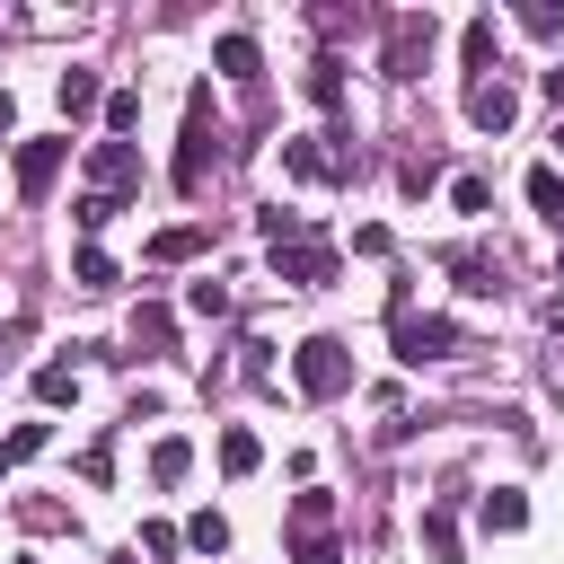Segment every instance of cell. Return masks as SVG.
Wrapping results in <instances>:
<instances>
[{
    "mask_svg": "<svg viewBox=\"0 0 564 564\" xmlns=\"http://www.w3.org/2000/svg\"><path fill=\"white\" fill-rule=\"evenodd\" d=\"M432 35H441V18L432 9H397L388 18V79H423V62H432Z\"/></svg>",
    "mask_w": 564,
    "mask_h": 564,
    "instance_id": "obj_4",
    "label": "cell"
},
{
    "mask_svg": "<svg viewBox=\"0 0 564 564\" xmlns=\"http://www.w3.org/2000/svg\"><path fill=\"white\" fill-rule=\"evenodd\" d=\"M529 203H538V220L564 229V176H555V167H529Z\"/></svg>",
    "mask_w": 564,
    "mask_h": 564,
    "instance_id": "obj_23",
    "label": "cell"
},
{
    "mask_svg": "<svg viewBox=\"0 0 564 564\" xmlns=\"http://www.w3.org/2000/svg\"><path fill=\"white\" fill-rule=\"evenodd\" d=\"M238 370H247L256 388H273V344H264V335H247V361H238Z\"/></svg>",
    "mask_w": 564,
    "mask_h": 564,
    "instance_id": "obj_33",
    "label": "cell"
},
{
    "mask_svg": "<svg viewBox=\"0 0 564 564\" xmlns=\"http://www.w3.org/2000/svg\"><path fill=\"white\" fill-rule=\"evenodd\" d=\"M132 344H150V352H176V317H167V308H141V317H132Z\"/></svg>",
    "mask_w": 564,
    "mask_h": 564,
    "instance_id": "obj_25",
    "label": "cell"
},
{
    "mask_svg": "<svg viewBox=\"0 0 564 564\" xmlns=\"http://www.w3.org/2000/svg\"><path fill=\"white\" fill-rule=\"evenodd\" d=\"M132 123H141V88H115L106 97V132H132Z\"/></svg>",
    "mask_w": 564,
    "mask_h": 564,
    "instance_id": "obj_31",
    "label": "cell"
},
{
    "mask_svg": "<svg viewBox=\"0 0 564 564\" xmlns=\"http://www.w3.org/2000/svg\"><path fill=\"white\" fill-rule=\"evenodd\" d=\"M546 379H555V388H564V352H555V361H546Z\"/></svg>",
    "mask_w": 564,
    "mask_h": 564,
    "instance_id": "obj_38",
    "label": "cell"
},
{
    "mask_svg": "<svg viewBox=\"0 0 564 564\" xmlns=\"http://www.w3.org/2000/svg\"><path fill=\"white\" fill-rule=\"evenodd\" d=\"M388 344H397V361H405V370H423V361H449V352H467V335H458L449 317H423V308H405V291L388 300Z\"/></svg>",
    "mask_w": 564,
    "mask_h": 564,
    "instance_id": "obj_1",
    "label": "cell"
},
{
    "mask_svg": "<svg viewBox=\"0 0 564 564\" xmlns=\"http://www.w3.org/2000/svg\"><path fill=\"white\" fill-rule=\"evenodd\" d=\"M546 97H555V106H564V62H555V70H546Z\"/></svg>",
    "mask_w": 564,
    "mask_h": 564,
    "instance_id": "obj_37",
    "label": "cell"
},
{
    "mask_svg": "<svg viewBox=\"0 0 564 564\" xmlns=\"http://www.w3.org/2000/svg\"><path fill=\"white\" fill-rule=\"evenodd\" d=\"M185 256H203V229H159L150 238V264H185Z\"/></svg>",
    "mask_w": 564,
    "mask_h": 564,
    "instance_id": "obj_24",
    "label": "cell"
},
{
    "mask_svg": "<svg viewBox=\"0 0 564 564\" xmlns=\"http://www.w3.org/2000/svg\"><path fill=\"white\" fill-rule=\"evenodd\" d=\"M115 212H123V203H106V194H79V203H70V220H79V238H97V229H106Z\"/></svg>",
    "mask_w": 564,
    "mask_h": 564,
    "instance_id": "obj_29",
    "label": "cell"
},
{
    "mask_svg": "<svg viewBox=\"0 0 564 564\" xmlns=\"http://www.w3.org/2000/svg\"><path fill=\"white\" fill-rule=\"evenodd\" d=\"M0 476H9V458H0Z\"/></svg>",
    "mask_w": 564,
    "mask_h": 564,
    "instance_id": "obj_40",
    "label": "cell"
},
{
    "mask_svg": "<svg viewBox=\"0 0 564 564\" xmlns=\"http://www.w3.org/2000/svg\"><path fill=\"white\" fill-rule=\"evenodd\" d=\"M212 70H220V79H238V88H256V70H264V53H256V35H247V26H229V35L212 44Z\"/></svg>",
    "mask_w": 564,
    "mask_h": 564,
    "instance_id": "obj_10",
    "label": "cell"
},
{
    "mask_svg": "<svg viewBox=\"0 0 564 564\" xmlns=\"http://www.w3.org/2000/svg\"><path fill=\"white\" fill-rule=\"evenodd\" d=\"M185 546H194V555H229V520H220V511H194V520H185Z\"/></svg>",
    "mask_w": 564,
    "mask_h": 564,
    "instance_id": "obj_22",
    "label": "cell"
},
{
    "mask_svg": "<svg viewBox=\"0 0 564 564\" xmlns=\"http://www.w3.org/2000/svg\"><path fill=\"white\" fill-rule=\"evenodd\" d=\"M264 467V441L247 423H220V476H256Z\"/></svg>",
    "mask_w": 564,
    "mask_h": 564,
    "instance_id": "obj_13",
    "label": "cell"
},
{
    "mask_svg": "<svg viewBox=\"0 0 564 564\" xmlns=\"http://www.w3.org/2000/svg\"><path fill=\"white\" fill-rule=\"evenodd\" d=\"M141 546H150V555H176V546H185V529H167V520H141Z\"/></svg>",
    "mask_w": 564,
    "mask_h": 564,
    "instance_id": "obj_34",
    "label": "cell"
},
{
    "mask_svg": "<svg viewBox=\"0 0 564 564\" xmlns=\"http://www.w3.org/2000/svg\"><path fill=\"white\" fill-rule=\"evenodd\" d=\"M44 441H53V423H18V432L0 441V458H9V467H26V458H35Z\"/></svg>",
    "mask_w": 564,
    "mask_h": 564,
    "instance_id": "obj_27",
    "label": "cell"
},
{
    "mask_svg": "<svg viewBox=\"0 0 564 564\" xmlns=\"http://www.w3.org/2000/svg\"><path fill=\"white\" fill-rule=\"evenodd\" d=\"M18 564H35V555H18Z\"/></svg>",
    "mask_w": 564,
    "mask_h": 564,
    "instance_id": "obj_41",
    "label": "cell"
},
{
    "mask_svg": "<svg viewBox=\"0 0 564 564\" xmlns=\"http://www.w3.org/2000/svg\"><path fill=\"white\" fill-rule=\"evenodd\" d=\"M467 123L476 132H511L520 123V88L511 79H467Z\"/></svg>",
    "mask_w": 564,
    "mask_h": 564,
    "instance_id": "obj_9",
    "label": "cell"
},
{
    "mask_svg": "<svg viewBox=\"0 0 564 564\" xmlns=\"http://www.w3.org/2000/svg\"><path fill=\"white\" fill-rule=\"evenodd\" d=\"M555 159H564V115H555Z\"/></svg>",
    "mask_w": 564,
    "mask_h": 564,
    "instance_id": "obj_39",
    "label": "cell"
},
{
    "mask_svg": "<svg viewBox=\"0 0 564 564\" xmlns=\"http://www.w3.org/2000/svg\"><path fill=\"white\" fill-rule=\"evenodd\" d=\"M520 26H529V35H555L564 9H555V0H520Z\"/></svg>",
    "mask_w": 564,
    "mask_h": 564,
    "instance_id": "obj_32",
    "label": "cell"
},
{
    "mask_svg": "<svg viewBox=\"0 0 564 564\" xmlns=\"http://www.w3.org/2000/svg\"><path fill=\"white\" fill-rule=\"evenodd\" d=\"M308 529H335V494H326V485H308V494L291 502V538H308Z\"/></svg>",
    "mask_w": 564,
    "mask_h": 564,
    "instance_id": "obj_18",
    "label": "cell"
},
{
    "mask_svg": "<svg viewBox=\"0 0 564 564\" xmlns=\"http://www.w3.org/2000/svg\"><path fill=\"white\" fill-rule=\"evenodd\" d=\"M62 167H70V141H62V132H35V141H18V194H26V203H44Z\"/></svg>",
    "mask_w": 564,
    "mask_h": 564,
    "instance_id": "obj_6",
    "label": "cell"
},
{
    "mask_svg": "<svg viewBox=\"0 0 564 564\" xmlns=\"http://www.w3.org/2000/svg\"><path fill=\"white\" fill-rule=\"evenodd\" d=\"M485 529H494V538H520V529H529V494H520V485H494V494H485Z\"/></svg>",
    "mask_w": 564,
    "mask_h": 564,
    "instance_id": "obj_14",
    "label": "cell"
},
{
    "mask_svg": "<svg viewBox=\"0 0 564 564\" xmlns=\"http://www.w3.org/2000/svg\"><path fill=\"white\" fill-rule=\"evenodd\" d=\"M291 379H300L308 405H335V397L352 388V344H344V335H308V344L291 352Z\"/></svg>",
    "mask_w": 564,
    "mask_h": 564,
    "instance_id": "obj_2",
    "label": "cell"
},
{
    "mask_svg": "<svg viewBox=\"0 0 564 564\" xmlns=\"http://www.w3.org/2000/svg\"><path fill=\"white\" fill-rule=\"evenodd\" d=\"M70 282H79V291H115V256H106V247H79V256H70Z\"/></svg>",
    "mask_w": 564,
    "mask_h": 564,
    "instance_id": "obj_20",
    "label": "cell"
},
{
    "mask_svg": "<svg viewBox=\"0 0 564 564\" xmlns=\"http://www.w3.org/2000/svg\"><path fill=\"white\" fill-rule=\"evenodd\" d=\"M273 273H282V291H326L335 282V247L326 238H282L273 247Z\"/></svg>",
    "mask_w": 564,
    "mask_h": 564,
    "instance_id": "obj_5",
    "label": "cell"
},
{
    "mask_svg": "<svg viewBox=\"0 0 564 564\" xmlns=\"http://www.w3.org/2000/svg\"><path fill=\"white\" fill-rule=\"evenodd\" d=\"M35 397H44V405H79V370H70V361H44V370H35Z\"/></svg>",
    "mask_w": 564,
    "mask_h": 564,
    "instance_id": "obj_21",
    "label": "cell"
},
{
    "mask_svg": "<svg viewBox=\"0 0 564 564\" xmlns=\"http://www.w3.org/2000/svg\"><path fill=\"white\" fill-rule=\"evenodd\" d=\"M300 88H308V106H317V115H344V62H335V53H317Z\"/></svg>",
    "mask_w": 564,
    "mask_h": 564,
    "instance_id": "obj_11",
    "label": "cell"
},
{
    "mask_svg": "<svg viewBox=\"0 0 564 564\" xmlns=\"http://www.w3.org/2000/svg\"><path fill=\"white\" fill-rule=\"evenodd\" d=\"M212 159H220V150H212V88H194V97H185V141H176V167H167L176 194H203Z\"/></svg>",
    "mask_w": 564,
    "mask_h": 564,
    "instance_id": "obj_3",
    "label": "cell"
},
{
    "mask_svg": "<svg viewBox=\"0 0 564 564\" xmlns=\"http://www.w3.org/2000/svg\"><path fill=\"white\" fill-rule=\"evenodd\" d=\"M256 229H264V238H273V247H282V238H291V229H300V220H291V212H282V203H264V212H256Z\"/></svg>",
    "mask_w": 564,
    "mask_h": 564,
    "instance_id": "obj_35",
    "label": "cell"
},
{
    "mask_svg": "<svg viewBox=\"0 0 564 564\" xmlns=\"http://www.w3.org/2000/svg\"><path fill=\"white\" fill-rule=\"evenodd\" d=\"M88 176H97L106 203H132L141 194V150L132 141H88Z\"/></svg>",
    "mask_w": 564,
    "mask_h": 564,
    "instance_id": "obj_7",
    "label": "cell"
},
{
    "mask_svg": "<svg viewBox=\"0 0 564 564\" xmlns=\"http://www.w3.org/2000/svg\"><path fill=\"white\" fill-rule=\"evenodd\" d=\"M449 212H458V220H485V212H494V185H485V176H449Z\"/></svg>",
    "mask_w": 564,
    "mask_h": 564,
    "instance_id": "obj_19",
    "label": "cell"
},
{
    "mask_svg": "<svg viewBox=\"0 0 564 564\" xmlns=\"http://www.w3.org/2000/svg\"><path fill=\"white\" fill-rule=\"evenodd\" d=\"M0 379H9V361H0Z\"/></svg>",
    "mask_w": 564,
    "mask_h": 564,
    "instance_id": "obj_42",
    "label": "cell"
},
{
    "mask_svg": "<svg viewBox=\"0 0 564 564\" xmlns=\"http://www.w3.org/2000/svg\"><path fill=\"white\" fill-rule=\"evenodd\" d=\"M97 106V70H62V115H88Z\"/></svg>",
    "mask_w": 564,
    "mask_h": 564,
    "instance_id": "obj_28",
    "label": "cell"
},
{
    "mask_svg": "<svg viewBox=\"0 0 564 564\" xmlns=\"http://www.w3.org/2000/svg\"><path fill=\"white\" fill-rule=\"evenodd\" d=\"M449 273H458V291H467V300H494V291H502V264H494V256H476V247H458V256H449Z\"/></svg>",
    "mask_w": 564,
    "mask_h": 564,
    "instance_id": "obj_12",
    "label": "cell"
},
{
    "mask_svg": "<svg viewBox=\"0 0 564 564\" xmlns=\"http://www.w3.org/2000/svg\"><path fill=\"white\" fill-rule=\"evenodd\" d=\"M423 555H432V564H458V520H449V502L423 511Z\"/></svg>",
    "mask_w": 564,
    "mask_h": 564,
    "instance_id": "obj_16",
    "label": "cell"
},
{
    "mask_svg": "<svg viewBox=\"0 0 564 564\" xmlns=\"http://www.w3.org/2000/svg\"><path fill=\"white\" fill-rule=\"evenodd\" d=\"M9 123H18V97H9V88H0V132H9Z\"/></svg>",
    "mask_w": 564,
    "mask_h": 564,
    "instance_id": "obj_36",
    "label": "cell"
},
{
    "mask_svg": "<svg viewBox=\"0 0 564 564\" xmlns=\"http://www.w3.org/2000/svg\"><path fill=\"white\" fill-rule=\"evenodd\" d=\"M291 564H344V538L335 529H308V538H291Z\"/></svg>",
    "mask_w": 564,
    "mask_h": 564,
    "instance_id": "obj_26",
    "label": "cell"
},
{
    "mask_svg": "<svg viewBox=\"0 0 564 564\" xmlns=\"http://www.w3.org/2000/svg\"><path fill=\"white\" fill-rule=\"evenodd\" d=\"M185 467H194V441H185V432H167V441L150 449V476H159V485H185Z\"/></svg>",
    "mask_w": 564,
    "mask_h": 564,
    "instance_id": "obj_17",
    "label": "cell"
},
{
    "mask_svg": "<svg viewBox=\"0 0 564 564\" xmlns=\"http://www.w3.org/2000/svg\"><path fill=\"white\" fill-rule=\"evenodd\" d=\"M282 176H300V185H335V176H352V150H326L317 132H291V141H282Z\"/></svg>",
    "mask_w": 564,
    "mask_h": 564,
    "instance_id": "obj_8",
    "label": "cell"
},
{
    "mask_svg": "<svg viewBox=\"0 0 564 564\" xmlns=\"http://www.w3.org/2000/svg\"><path fill=\"white\" fill-rule=\"evenodd\" d=\"M494 53H502V26H494V18H467V35H458V62L485 79V70H494Z\"/></svg>",
    "mask_w": 564,
    "mask_h": 564,
    "instance_id": "obj_15",
    "label": "cell"
},
{
    "mask_svg": "<svg viewBox=\"0 0 564 564\" xmlns=\"http://www.w3.org/2000/svg\"><path fill=\"white\" fill-rule=\"evenodd\" d=\"M185 308H194V317H229V282H212V273H203V282L185 291Z\"/></svg>",
    "mask_w": 564,
    "mask_h": 564,
    "instance_id": "obj_30",
    "label": "cell"
}]
</instances>
